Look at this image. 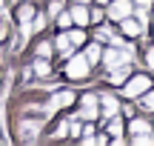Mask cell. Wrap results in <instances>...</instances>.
<instances>
[{"mask_svg":"<svg viewBox=\"0 0 154 146\" xmlns=\"http://www.w3.org/2000/svg\"><path fill=\"white\" fill-rule=\"evenodd\" d=\"M100 3H109V0H100Z\"/></svg>","mask_w":154,"mask_h":146,"instance_id":"33","label":"cell"},{"mask_svg":"<svg viewBox=\"0 0 154 146\" xmlns=\"http://www.w3.org/2000/svg\"><path fill=\"white\" fill-rule=\"evenodd\" d=\"M88 20H103V11H100V9H94L91 14H88Z\"/></svg>","mask_w":154,"mask_h":146,"instance_id":"29","label":"cell"},{"mask_svg":"<svg viewBox=\"0 0 154 146\" xmlns=\"http://www.w3.org/2000/svg\"><path fill=\"white\" fill-rule=\"evenodd\" d=\"M88 66H91V63H88L83 55H74V57H69L66 75H69L72 80H83V78H88Z\"/></svg>","mask_w":154,"mask_h":146,"instance_id":"1","label":"cell"},{"mask_svg":"<svg viewBox=\"0 0 154 146\" xmlns=\"http://www.w3.org/2000/svg\"><path fill=\"white\" fill-rule=\"evenodd\" d=\"M23 138H34V123L32 120H23Z\"/></svg>","mask_w":154,"mask_h":146,"instance_id":"20","label":"cell"},{"mask_svg":"<svg viewBox=\"0 0 154 146\" xmlns=\"http://www.w3.org/2000/svg\"><path fill=\"white\" fill-rule=\"evenodd\" d=\"M43 26H46V14H34L32 17V32H40Z\"/></svg>","mask_w":154,"mask_h":146,"instance_id":"16","label":"cell"},{"mask_svg":"<svg viewBox=\"0 0 154 146\" xmlns=\"http://www.w3.org/2000/svg\"><path fill=\"white\" fill-rule=\"evenodd\" d=\"M103 57V63H106V69H117V66H123V63H131V52H123V49H109L106 55H100Z\"/></svg>","mask_w":154,"mask_h":146,"instance_id":"2","label":"cell"},{"mask_svg":"<svg viewBox=\"0 0 154 146\" xmlns=\"http://www.w3.org/2000/svg\"><path fill=\"white\" fill-rule=\"evenodd\" d=\"M69 132L77 138V135H80V123H77V120H69Z\"/></svg>","mask_w":154,"mask_h":146,"instance_id":"25","label":"cell"},{"mask_svg":"<svg viewBox=\"0 0 154 146\" xmlns=\"http://www.w3.org/2000/svg\"><path fill=\"white\" fill-rule=\"evenodd\" d=\"M49 72H51L49 57H37V60H34V75H37V78H46Z\"/></svg>","mask_w":154,"mask_h":146,"instance_id":"11","label":"cell"},{"mask_svg":"<svg viewBox=\"0 0 154 146\" xmlns=\"http://www.w3.org/2000/svg\"><path fill=\"white\" fill-rule=\"evenodd\" d=\"M134 143H137V146H154V138H151V132H146V135H134Z\"/></svg>","mask_w":154,"mask_h":146,"instance_id":"15","label":"cell"},{"mask_svg":"<svg viewBox=\"0 0 154 146\" xmlns=\"http://www.w3.org/2000/svg\"><path fill=\"white\" fill-rule=\"evenodd\" d=\"M17 17H20L23 23H32V17H34V6H20V11H17Z\"/></svg>","mask_w":154,"mask_h":146,"instance_id":"14","label":"cell"},{"mask_svg":"<svg viewBox=\"0 0 154 146\" xmlns=\"http://www.w3.org/2000/svg\"><path fill=\"white\" fill-rule=\"evenodd\" d=\"M83 34H86V32H72V34H69V40L77 46V43H83Z\"/></svg>","mask_w":154,"mask_h":146,"instance_id":"23","label":"cell"},{"mask_svg":"<svg viewBox=\"0 0 154 146\" xmlns=\"http://www.w3.org/2000/svg\"><path fill=\"white\" fill-rule=\"evenodd\" d=\"M0 9H3V0H0Z\"/></svg>","mask_w":154,"mask_h":146,"instance_id":"34","label":"cell"},{"mask_svg":"<svg viewBox=\"0 0 154 146\" xmlns=\"http://www.w3.org/2000/svg\"><path fill=\"white\" fill-rule=\"evenodd\" d=\"M66 132H69V126H66V123H60V126H57V129H54V135H57V138H63V135H66Z\"/></svg>","mask_w":154,"mask_h":146,"instance_id":"26","label":"cell"},{"mask_svg":"<svg viewBox=\"0 0 154 146\" xmlns=\"http://www.w3.org/2000/svg\"><path fill=\"white\" fill-rule=\"evenodd\" d=\"M151 86V78H146V75H137V78H131L123 89H126V95L128 97H137V95H143L146 89Z\"/></svg>","mask_w":154,"mask_h":146,"instance_id":"3","label":"cell"},{"mask_svg":"<svg viewBox=\"0 0 154 146\" xmlns=\"http://www.w3.org/2000/svg\"><path fill=\"white\" fill-rule=\"evenodd\" d=\"M3 37H6V26L0 23V40H3Z\"/></svg>","mask_w":154,"mask_h":146,"instance_id":"31","label":"cell"},{"mask_svg":"<svg viewBox=\"0 0 154 146\" xmlns=\"http://www.w3.org/2000/svg\"><path fill=\"white\" fill-rule=\"evenodd\" d=\"M143 109H154V92H149V95L143 97Z\"/></svg>","mask_w":154,"mask_h":146,"instance_id":"22","label":"cell"},{"mask_svg":"<svg viewBox=\"0 0 154 146\" xmlns=\"http://www.w3.org/2000/svg\"><path fill=\"white\" fill-rule=\"evenodd\" d=\"M100 112H103V118H114L117 115V100L111 95H106L103 97V109H100Z\"/></svg>","mask_w":154,"mask_h":146,"instance_id":"8","label":"cell"},{"mask_svg":"<svg viewBox=\"0 0 154 146\" xmlns=\"http://www.w3.org/2000/svg\"><path fill=\"white\" fill-rule=\"evenodd\" d=\"M57 49L63 52V57H72V40H69V34H57Z\"/></svg>","mask_w":154,"mask_h":146,"instance_id":"10","label":"cell"},{"mask_svg":"<svg viewBox=\"0 0 154 146\" xmlns=\"http://www.w3.org/2000/svg\"><path fill=\"white\" fill-rule=\"evenodd\" d=\"M83 118H86V120H94V118H97V106H83Z\"/></svg>","mask_w":154,"mask_h":146,"instance_id":"19","label":"cell"},{"mask_svg":"<svg viewBox=\"0 0 154 146\" xmlns=\"http://www.w3.org/2000/svg\"><path fill=\"white\" fill-rule=\"evenodd\" d=\"M109 129H111V135H114V138H120V132H123V123H120V120H111V126H109Z\"/></svg>","mask_w":154,"mask_h":146,"instance_id":"21","label":"cell"},{"mask_svg":"<svg viewBox=\"0 0 154 146\" xmlns=\"http://www.w3.org/2000/svg\"><path fill=\"white\" fill-rule=\"evenodd\" d=\"M123 34H126V37H137L140 34V23L137 20H131V17H123Z\"/></svg>","mask_w":154,"mask_h":146,"instance_id":"6","label":"cell"},{"mask_svg":"<svg viewBox=\"0 0 154 146\" xmlns=\"http://www.w3.org/2000/svg\"><path fill=\"white\" fill-rule=\"evenodd\" d=\"M37 57H51V43H40L37 46Z\"/></svg>","mask_w":154,"mask_h":146,"instance_id":"17","label":"cell"},{"mask_svg":"<svg viewBox=\"0 0 154 146\" xmlns=\"http://www.w3.org/2000/svg\"><path fill=\"white\" fill-rule=\"evenodd\" d=\"M126 75H128V63H123V66H117V69H111V83L114 86H123L126 83Z\"/></svg>","mask_w":154,"mask_h":146,"instance_id":"7","label":"cell"},{"mask_svg":"<svg viewBox=\"0 0 154 146\" xmlns=\"http://www.w3.org/2000/svg\"><path fill=\"white\" fill-rule=\"evenodd\" d=\"M69 14H72V20L77 23V26H86V23H88V11L83 9V3H80V6H74Z\"/></svg>","mask_w":154,"mask_h":146,"instance_id":"9","label":"cell"},{"mask_svg":"<svg viewBox=\"0 0 154 146\" xmlns=\"http://www.w3.org/2000/svg\"><path fill=\"white\" fill-rule=\"evenodd\" d=\"M149 20V14H146V9H137V23H146Z\"/></svg>","mask_w":154,"mask_h":146,"instance_id":"27","label":"cell"},{"mask_svg":"<svg viewBox=\"0 0 154 146\" xmlns=\"http://www.w3.org/2000/svg\"><path fill=\"white\" fill-rule=\"evenodd\" d=\"M72 103H74L72 92H57V95L51 97V109H66V106H72Z\"/></svg>","mask_w":154,"mask_h":146,"instance_id":"5","label":"cell"},{"mask_svg":"<svg viewBox=\"0 0 154 146\" xmlns=\"http://www.w3.org/2000/svg\"><path fill=\"white\" fill-rule=\"evenodd\" d=\"M60 9H63V6H60V3H57V0H54V3H51V6H49V11H51V14H57V11H60Z\"/></svg>","mask_w":154,"mask_h":146,"instance_id":"30","label":"cell"},{"mask_svg":"<svg viewBox=\"0 0 154 146\" xmlns=\"http://www.w3.org/2000/svg\"><path fill=\"white\" fill-rule=\"evenodd\" d=\"M146 63H149V66L154 69V46H151V49H149V55H146Z\"/></svg>","mask_w":154,"mask_h":146,"instance_id":"28","label":"cell"},{"mask_svg":"<svg viewBox=\"0 0 154 146\" xmlns=\"http://www.w3.org/2000/svg\"><path fill=\"white\" fill-rule=\"evenodd\" d=\"M128 129H131L134 135H146V132H151V123H146V120H131Z\"/></svg>","mask_w":154,"mask_h":146,"instance_id":"12","label":"cell"},{"mask_svg":"<svg viewBox=\"0 0 154 146\" xmlns=\"http://www.w3.org/2000/svg\"><path fill=\"white\" fill-rule=\"evenodd\" d=\"M137 3H140V6H149V3H151V0H137Z\"/></svg>","mask_w":154,"mask_h":146,"instance_id":"32","label":"cell"},{"mask_svg":"<svg viewBox=\"0 0 154 146\" xmlns=\"http://www.w3.org/2000/svg\"><path fill=\"white\" fill-rule=\"evenodd\" d=\"M72 14H60V11H57V26H63V29H66V26H72Z\"/></svg>","mask_w":154,"mask_h":146,"instance_id":"18","label":"cell"},{"mask_svg":"<svg viewBox=\"0 0 154 146\" xmlns=\"http://www.w3.org/2000/svg\"><path fill=\"white\" fill-rule=\"evenodd\" d=\"M131 3H128V0H114V3H111V9H109V14L114 17V20H123V17H128L131 14Z\"/></svg>","mask_w":154,"mask_h":146,"instance_id":"4","label":"cell"},{"mask_svg":"<svg viewBox=\"0 0 154 146\" xmlns=\"http://www.w3.org/2000/svg\"><path fill=\"white\" fill-rule=\"evenodd\" d=\"M83 106H97V97L94 95H83Z\"/></svg>","mask_w":154,"mask_h":146,"instance_id":"24","label":"cell"},{"mask_svg":"<svg viewBox=\"0 0 154 146\" xmlns=\"http://www.w3.org/2000/svg\"><path fill=\"white\" fill-rule=\"evenodd\" d=\"M100 55H103V49H100L97 43H91V46L86 49V60H88V63H97V60H100Z\"/></svg>","mask_w":154,"mask_h":146,"instance_id":"13","label":"cell"}]
</instances>
